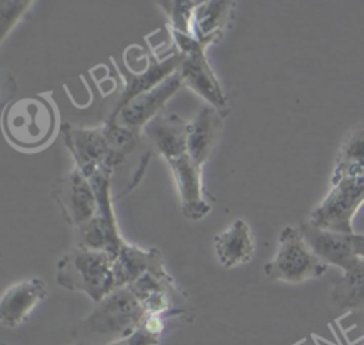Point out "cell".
<instances>
[{"mask_svg": "<svg viewBox=\"0 0 364 345\" xmlns=\"http://www.w3.org/2000/svg\"><path fill=\"white\" fill-rule=\"evenodd\" d=\"M146 311L128 287H118L73 329L74 344L111 345L128 338L145 319Z\"/></svg>", "mask_w": 364, "mask_h": 345, "instance_id": "cell-1", "label": "cell"}, {"mask_svg": "<svg viewBox=\"0 0 364 345\" xmlns=\"http://www.w3.org/2000/svg\"><path fill=\"white\" fill-rule=\"evenodd\" d=\"M114 258L105 251L74 247L57 263V284L68 291H81L100 302L117 288Z\"/></svg>", "mask_w": 364, "mask_h": 345, "instance_id": "cell-2", "label": "cell"}, {"mask_svg": "<svg viewBox=\"0 0 364 345\" xmlns=\"http://www.w3.org/2000/svg\"><path fill=\"white\" fill-rule=\"evenodd\" d=\"M327 268L309 247L300 229L287 226L280 231L276 254L264 264L263 273L272 281L300 284L320 278Z\"/></svg>", "mask_w": 364, "mask_h": 345, "instance_id": "cell-3", "label": "cell"}, {"mask_svg": "<svg viewBox=\"0 0 364 345\" xmlns=\"http://www.w3.org/2000/svg\"><path fill=\"white\" fill-rule=\"evenodd\" d=\"M364 203V173L344 175L331 180L327 196L313 209L309 223L328 231L354 234L353 217Z\"/></svg>", "mask_w": 364, "mask_h": 345, "instance_id": "cell-4", "label": "cell"}, {"mask_svg": "<svg viewBox=\"0 0 364 345\" xmlns=\"http://www.w3.org/2000/svg\"><path fill=\"white\" fill-rule=\"evenodd\" d=\"M172 37L182 54V61L178 68L183 84L199 94L210 106L218 109L223 116L229 112L226 95L206 58V47L195 37L172 30Z\"/></svg>", "mask_w": 364, "mask_h": 345, "instance_id": "cell-5", "label": "cell"}, {"mask_svg": "<svg viewBox=\"0 0 364 345\" xmlns=\"http://www.w3.org/2000/svg\"><path fill=\"white\" fill-rule=\"evenodd\" d=\"M61 135L67 149L78 168L88 179L100 169L114 172L112 152L104 128H80L71 124L61 126Z\"/></svg>", "mask_w": 364, "mask_h": 345, "instance_id": "cell-6", "label": "cell"}, {"mask_svg": "<svg viewBox=\"0 0 364 345\" xmlns=\"http://www.w3.org/2000/svg\"><path fill=\"white\" fill-rule=\"evenodd\" d=\"M182 84L183 81L179 71H175L156 87L134 97L122 106L114 109L108 122H115L138 132L159 115L161 108Z\"/></svg>", "mask_w": 364, "mask_h": 345, "instance_id": "cell-7", "label": "cell"}, {"mask_svg": "<svg viewBox=\"0 0 364 345\" xmlns=\"http://www.w3.org/2000/svg\"><path fill=\"white\" fill-rule=\"evenodd\" d=\"M54 197L65 221L74 229L91 220L97 213V196L91 180L78 168L55 182Z\"/></svg>", "mask_w": 364, "mask_h": 345, "instance_id": "cell-8", "label": "cell"}, {"mask_svg": "<svg viewBox=\"0 0 364 345\" xmlns=\"http://www.w3.org/2000/svg\"><path fill=\"white\" fill-rule=\"evenodd\" d=\"M299 229L313 253L327 265H336L343 271H347L360 261V257L353 247V234L323 230L309 221L301 223Z\"/></svg>", "mask_w": 364, "mask_h": 345, "instance_id": "cell-9", "label": "cell"}, {"mask_svg": "<svg viewBox=\"0 0 364 345\" xmlns=\"http://www.w3.org/2000/svg\"><path fill=\"white\" fill-rule=\"evenodd\" d=\"M168 163L176 182L183 216L193 221L202 220L210 212V206L203 199L202 192V166L189 155H183Z\"/></svg>", "mask_w": 364, "mask_h": 345, "instance_id": "cell-10", "label": "cell"}, {"mask_svg": "<svg viewBox=\"0 0 364 345\" xmlns=\"http://www.w3.org/2000/svg\"><path fill=\"white\" fill-rule=\"evenodd\" d=\"M47 297L46 283L30 278L9 287L0 301V321L7 328L23 324L30 312Z\"/></svg>", "mask_w": 364, "mask_h": 345, "instance_id": "cell-11", "label": "cell"}, {"mask_svg": "<svg viewBox=\"0 0 364 345\" xmlns=\"http://www.w3.org/2000/svg\"><path fill=\"white\" fill-rule=\"evenodd\" d=\"M115 284L127 287L146 273L166 274L162 253L158 248L144 250L127 241L122 243L112 264Z\"/></svg>", "mask_w": 364, "mask_h": 345, "instance_id": "cell-12", "label": "cell"}, {"mask_svg": "<svg viewBox=\"0 0 364 345\" xmlns=\"http://www.w3.org/2000/svg\"><path fill=\"white\" fill-rule=\"evenodd\" d=\"M188 128L176 115H158L144 128L148 139L155 145L158 153L171 162L183 155H188Z\"/></svg>", "mask_w": 364, "mask_h": 345, "instance_id": "cell-13", "label": "cell"}, {"mask_svg": "<svg viewBox=\"0 0 364 345\" xmlns=\"http://www.w3.org/2000/svg\"><path fill=\"white\" fill-rule=\"evenodd\" d=\"M215 251L219 263L225 268H235L252 260L255 253V239L245 220H235L229 229L215 236Z\"/></svg>", "mask_w": 364, "mask_h": 345, "instance_id": "cell-14", "label": "cell"}, {"mask_svg": "<svg viewBox=\"0 0 364 345\" xmlns=\"http://www.w3.org/2000/svg\"><path fill=\"white\" fill-rule=\"evenodd\" d=\"M223 118L225 116L218 109L208 105L200 108L196 116L189 122L188 155L200 166L206 162L216 143Z\"/></svg>", "mask_w": 364, "mask_h": 345, "instance_id": "cell-15", "label": "cell"}, {"mask_svg": "<svg viewBox=\"0 0 364 345\" xmlns=\"http://www.w3.org/2000/svg\"><path fill=\"white\" fill-rule=\"evenodd\" d=\"M232 4L225 0L199 1L192 16V37L205 47L218 43L230 17Z\"/></svg>", "mask_w": 364, "mask_h": 345, "instance_id": "cell-16", "label": "cell"}, {"mask_svg": "<svg viewBox=\"0 0 364 345\" xmlns=\"http://www.w3.org/2000/svg\"><path fill=\"white\" fill-rule=\"evenodd\" d=\"M181 61H182V54L176 51L173 55H171L165 61H158L156 58H151V62L144 70L136 71L134 74H128L124 92L121 94V98L115 109L127 104L134 97L161 84L165 78H168L171 74L178 71Z\"/></svg>", "mask_w": 364, "mask_h": 345, "instance_id": "cell-17", "label": "cell"}, {"mask_svg": "<svg viewBox=\"0 0 364 345\" xmlns=\"http://www.w3.org/2000/svg\"><path fill=\"white\" fill-rule=\"evenodd\" d=\"M331 301L347 311L364 307V260L360 258L333 283Z\"/></svg>", "mask_w": 364, "mask_h": 345, "instance_id": "cell-18", "label": "cell"}, {"mask_svg": "<svg viewBox=\"0 0 364 345\" xmlns=\"http://www.w3.org/2000/svg\"><path fill=\"white\" fill-rule=\"evenodd\" d=\"M364 173V124L348 131L338 149L331 180L344 175Z\"/></svg>", "mask_w": 364, "mask_h": 345, "instance_id": "cell-19", "label": "cell"}, {"mask_svg": "<svg viewBox=\"0 0 364 345\" xmlns=\"http://www.w3.org/2000/svg\"><path fill=\"white\" fill-rule=\"evenodd\" d=\"M102 128L112 152V165L115 169L125 160V156L131 153L136 146L138 132L108 121Z\"/></svg>", "mask_w": 364, "mask_h": 345, "instance_id": "cell-20", "label": "cell"}, {"mask_svg": "<svg viewBox=\"0 0 364 345\" xmlns=\"http://www.w3.org/2000/svg\"><path fill=\"white\" fill-rule=\"evenodd\" d=\"M159 4L165 9L171 20L172 30L192 35V16L199 1L176 0V1H161Z\"/></svg>", "mask_w": 364, "mask_h": 345, "instance_id": "cell-21", "label": "cell"}, {"mask_svg": "<svg viewBox=\"0 0 364 345\" xmlns=\"http://www.w3.org/2000/svg\"><path fill=\"white\" fill-rule=\"evenodd\" d=\"M31 1H1L0 3V31L1 41L6 38L10 28L21 18Z\"/></svg>", "mask_w": 364, "mask_h": 345, "instance_id": "cell-22", "label": "cell"}, {"mask_svg": "<svg viewBox=\"0 0 364 345\" xmlns=\"http://www.w3.org/2000/svg\"><path fill=\"white\" fill-rule=\"evenodd\" d=\"M351 241H353V247L357 253V256L364 260V234H357L354 233L351 236Z\"/></svg>", "mask_w": 364, "mask_h": 345, "instance_id": "cell-23", "label": "cell"}, {"mask_svg": "<svg viewBox=\"0 0 364 345\" xmlns=\"http://www.w3.org/2000/svg\"><path fill=\"white\" fill-rule=\"evenodd\" d=\"M111 345H129V342H128V339L125 338V339L118 341V342H114V344H111Z\"/></svg>", "mask_w": 364, "mask_h": 345, "instance_id": "cell-24", "label": "cell"}, {"mask_svg": "<svg viewBox=\"0 0 364 345\" xmlns=\"http://www.w3.org/2000/svg\"><path fill=\"white\" fill-rule=\"evenodd\" d=\"M1 345H7V344H1ZM73 345H78V344H73Z\"/></svg>", "mask_w": 364, "mask_h": 345, "instance_id": "cell-25", "label": "cell"}]
</instances>
